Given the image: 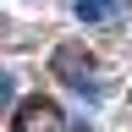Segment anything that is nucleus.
<instances>
[{
  "label": "nucleus",
  "instance_id": "f257e3e1",
  "mask_svg": "<svg viewBox=\"0 0 132 132\" xmlns=\"http://www.w3.org/2000/svg\"><path fill=\"white\" fill-rule=\"evenodd\" d=\"M50 72H55L66 88H77V94L99 99V82H94V55H88V50H82L77 39H72V44H61L55 55H50Z\"/></svg>",
  "mask_w": 132,
  "mask_h": 132
},
{
  "label": "nucleus",
  "instance_id": "20e7f679",
  "mask_svg": "<svg viewBox=\"0 0 132 132\" xmlns=\"http://www.w3.org/2000/svg\"><path fill=\"white\" fill-rule=\"evenodd\" d=\"M6 99H11V77H0V105H6Z\"/></svg>",
  "mask_w": 132,
  "mask_h": 132
},
{
  "label": "nucleus",
  "instance_id": "7ed1b4c3",
  "mask_svg": "<svg viewBox=\"0 0 132 132\" xmlns=\"http://www.w3.org/2000/svg\"><path fill=\"white\" fill-rule=\"evenodd\" d=\"M72 11H77V22H110L127 11V0H72Z\"/></svg>",
  "mask_w": 132,
  "mask_h": 132
},
{
  "label": "nucleus",
  "instance_id": "f03ea898",
  "mask_svg": "<svg viewBox=\"0 0 132 132\" xmlns=\"http://www.w3.org/2000/svg\"><path fill=\"white\" fill-rule=\"evenodd\" d=\"M16 132H72V121L61 116L55 99H22V110H16Z\"/></svg>",
  "mask_w": 132,
  "mask_h": 132
},
{
  "label": "nucleus",
  "instance_id": "39448f33",
  "mask_svg": "<svg viewBox=\"0 0 132 132\" xmlns=\"http://www.w3.org/2000/svg\"><path fill=\"white\" fill-rule=\"evenodd\" d=\"M72 132H94V127H88V121H72Z\"/></svg>",
  "mask_w": 132,
  "mask_h": 132
}]
</instances>
